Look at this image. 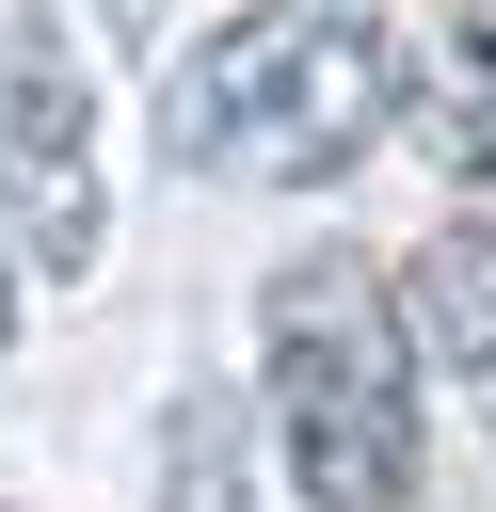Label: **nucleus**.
Listing matches in <instances>:
<instances>
[{
	"mask_svg": "<svg viewBox=\"0 0 496 512\" xmlns=\"http://www.w3.org/2000/svg\"><path fill=\"white\" fill-rule=\"evenodd\" d=\"M176 512H256V496H240V416H224V400L176 416Z\"/></svg>",
	"mask_w": 496,
	"mask_h": 512,
	"instance_id": "39448f33",
	"label": "nucleus"
},
{
	"mask_svg": "<svg viewBox=\"0 0 496 512\" xmlns=\"http://www.w3.org/2000/svg\"><path fill=\"white\" fill-rule=\"evenodd\" d=\"M464 48H480V144H496V0H480V32H464Z\"/></svg>",
	"mask_w": 496,
	"mask_h": 512,
	"instance_id": "423d86ee",
	"label": "nucleus"
},
{
	"mask_svg": "<svg viewBox=\"0 0 496 512\" xmlns=\"http://www.w3.org/2000/svg\"><path fill=\"white\" fill-rule=\"evenodd\" d=\"M400 128V48L352 0H256L160 64V144L240 192H336Z\"/></svg>",
	"mask_w": 496,
	"mask_h": 512,
	"instance_id": "f257e3e1",
	"label": "nucleus"
},
{
	"mask_svg": "<svg viewBox=\"0 0 496 512\" xmlns=\"http://www.w3.org/2000/svg\"><path fill=\"white\" fill-rule=\"evenodd\" d=\"M256 352H272V448L304 512H400L416 496V352L384 320V288L352 256H304L256 288Z\"/></svg>",
	"mask_w": 496,
	"mask_h": 512,
	"instance_id": "f03ea898",
	"label": "nucleus"
},
{
	"mask_svg": "<svg viewBox=\"0 0 496 512\" xmlns=\"http://www.w3.org/2000/svg\"><path fill=\"white\" fill-rule=\"evenodd\" d=\"M0 256L80 288L112 256V176H96V80L64 48V16L0 32Z\"/></svg>",
	"mask_w": 496,
	"mask_h": 512,
	"instance_id": "7ed1b4c3",
	"label": "nucleus"
},
{
	"mask_svg": "<svg viewBox=\"0 0 496 512\" xmlns=\"http://www.w3.org/2000/svg\"><path fill=\"white\" fill-rule=\"evenodd\" d=\"M0 352H16V256H0Z\"/></svg>",
	"mask_w": 496,
	"mask_h": 512,
	"instance_id": "0eeeda50",
	"label": "nucleus"
},
{
	"mask_svg": "<svg viewBox=\"0 0 496 512\" xmlns=\"http://www.w3.org/2000/svg\"><path fill=\"white\" fill-rule=\"evenodd\" d=\"M480 400H496V368H480Z\"/></svg>",
	"mask_w": 496,
	"mask_h": 512,
	"instance_id": "6e6552de",
	"label": "nucleus"
},
{
	"mask_svg": "<svg viewBox=\"0 0 496 512\" xmlns=\"http://www.w3.org/2000/svg\"><path fill=\"white\" fill-rule=\"evenodd\" d=\"M384 320H400V352H416V368L480 384V368H496V208H448V224L384 272Z\"/></svg>",
	"mask_w": 496,
	"mask_h": 512,
	"instance_id": "20e7f679",
	"label": "nucleus"
},
{
	"mask_svg": "<svg viewBox=\"0 0 496 512\" xmlns=\"http://www.w3.org/2000/svg\"><path fill=\"white\" fill-rule=\"evenodd\" d=\"M0 512H16V496H0Z\"/></svg>",
	"mask_w": 496,
	"mask_h": 512,
	"instance_id": "1a4fd4ad",
	"label": "nucleus"
}]
</instances>
